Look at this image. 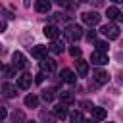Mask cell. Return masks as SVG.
Masks as SVG:
<instances>
[{
    "label": "cell",
    "mask_w": 123,
    "mask_h": 123,
    "mask_svg": "<svg viewBox=\"0 0 123 123\" xmlns=\"http://www.w3.org/2000/svg\"><path fill=\"white\" fill-rule=\"evenodd\" d=\"M35 10L40 12V13H48V12H50V0H37Z\"/></svg>",
    "instance_id": "obj_13"
},
{
    "label": "cell",
    "mask_w": 123,
    "mask_h": 123,
    "mask_svg": "<svg viewBox=\"0 0 123 123\" xmlns=\"http://www.w3.org/2000/svg\"><path fill=\"white\" fill-rule=\"evenodd\" d=\"M106 15H108V19H110V21H115V19H119V17H121V12H119L115 6H111V8H108Z\"/></svg>",
    "instance_id": "obj_16"
},
{
    "label": "cell",
    "mask_w": 123,
    "mask_h": 123,
    "mask_svg": "<svg viewBox=\"0 0 123 123\" xmlns=\"http://www.w3.org/2000/svg\"><path fill=\"white\" fill-rule=\"evenodd\" d=\"M12 60H13V65H15L17 69H23V67L27 65V60H25V56H23L21 52H13V54H12Z\"/></svg>",
    "instance_id": "obj_9"
},
{
    "label": "cell",
    "mask_w": 123,
    "mask_h": 123,
    "mask_svg": "<svg viewBox=\"0 0 123 123\" xmlns=\"http://www.w3.org/2000/svg\"><path fill=\"white\" fill-rule=\"evenodd\" d=\"M96 50L108 52V42H106V40H96Z\"/></svg>",
    "instance_id": "obj_23"
},
{
    "label": "cell",
    "mask_w": 123,
    "mask_h": 123,
    "mask_svg": "<svg viewBox=\"0 0 123 123\" xmlns=\"http://www.w3.org/2000/svg\"><path fill=\"white\" fill-rule=\"evenodd\" d=\"M111 2H115V4H121V2H123V0H111Z\"/></svg>",
    "instance_id": "obj_33"
},
{
    "label": "cell",
    "mask_w": 123,
    "mask_h": 123,
    "mask_svg": "<svg viewBox=\"0 0 123 123\" xmlns=\"http://www.w3.org/2000/svg\"><path fill=\"white\" fill-rule=\"evenodd\" d=\"M25 106H29V108H37V106H38V98H37L35 94L25 96Z\"/></svg>",
    "instance_id": "obj_20"
},
{
    "label": "cell",
    "mask_w": 123,
    "mask_h": 123,
    "mask_svg": "<svg viewBox=\"0 0 123 123\" xmlns=\"http://www.w3.org/2000/svg\"><path fill=\"white\" fill-rule=\"evenodd\" d=\"M40 71L46 73V75H54V73H56V62L50 60V58H42V62H40Z\"/></svg>",
    "instance_id": "obj_2"
},
{
    "label": "cell",
    "mask_w": 123,
    "mask_h": 123,
    "mask_svg": "<svg viewBox=\"0 0 123 123\" xmlns=\"http://www.w3.org/2000/svg\"><path fill=\"white\" fill-rule=\"evenodd\" d=\"M60 100H62V104L69 106V104L75 102V94H73L71 90H63V92H60Z\"/></svg>",
    "instance_id": "obj_12"
},
{
    "label": "cell",
    "mask_w": 123,
    "mask_h": 123,
    "mask_svg": "<svg viewBox=\"0 0 123 123\" xmlns=\"http://www.w3.org/2000/svg\"><path fill=\"white\" fill-rule=\"evenodd\" d=\"M69 54H71L73 58H79V56H81V48H77V46H71V48H69Z\"/></svg>",
    "instance_id": "obj_26"
},
{
    "label": "cell",
    "mask_w": 123,
    "mask_h": 123,
    "mask_svg": "<svg viewBox=\"0 0 123 123\" xmlns=\"http://www.w3.org/2000/svg\"><path fill=\"white\" fill-rule=\"evenodd\" d=\"M42 33H44V37H48V38H52V40H56V38L60 37V29H58L56 25H52V23H50V25H46Z\"/></svg>",
    "instance_id": "obj_8"
},
{
    "label": "cell",
    "mask_w": 123,
    "mask_h": 123,
    "mask_svg": "<svg viewBox=\"0 0 123 123\" xmlns=\"http://www.w3.org/2000/svg\"><path fill=\"white\" fill-rule=\"evenodd\" d=\"M42 79H44V73H38V75H37V79H35V81H37V83H42Z\"/></svg>",
    "instance_id": "obj_29"
},
{
    "label": "cell",
    "mask_w": 123,
    "mask_h": 123,
    "mask_svg": "<svg viewBox=\"0 0 123 123\" xmlns=\"http://www.w3.org/2000/svg\"><path fill=\"white\" fill-rule=\"evenodd\" d=\"M15 69H17L15 65H6V67H4V73H6V77H13V75H15Z\"/></svg>",
    "instance_id": "obj_22"
},
{
    "label": "cell",
    "mask_w": 123,
    "mask_h": 123,
    "mask_svg": "<svg viewBox=\"0 0 123 123\" xmlns=\"http://www.w3.org/2000/svg\"><path fill=\"white\" fill-rule=\"evenodd\" d=\"M100 31L104 33V37H108V38H111V40L119 37V27H117V25H113V23H108V25H104Z\"/></svg>",
    "instance_id": "obj_4"
},
{
    "label": "cell",
    "mask_w": 123,
    "mask_h": 123,
    "mask_svg": "<svg viewBox=\"0 0 123 123\" xmlns=\"http://www.w3.org/2000/svg\"><path fill=\"white\" fill-rule=\"evenodd\" d=\"M50 50H48V46H42V44H37V46H33L31 48V56L33 58H37V60H42V58H46V54H48Z\"/></svg>",
    "instance_id": "obj_7"
},
{
    "label": "cell",
    "mask_w": 123,
    "mask_h": 123,
    "mask_svg": "<svg viewBox=\"0 0 123 123\" xmlns=\"http://www.w3.org/2000/svg\"><path fill=\"white\" fill-rule=\"evenodd\" d=\"M96 38V31H88L86 33V40H94Z\"/></svg>",
    "instance_id": "obj_27"
},
{
    "label": "cell",
    "mask_w": 123,
    "mask_h": 123,
    "mask_svg": "<svg viewBox=\"0 0 123 123\" xmlns=\"http://www.w3.org/2000/svg\"><path fill=\"white\" fill-rule=\"evenodd\" d=\"M62 81H65V83H75V81H77V75H75L71 69H62Z\"/></svg>",
    "instance_id": "obj_15"
},
{
    "label": "cell",
    "mask_w": 123,
    "mask_h": 123,
    "mask_svg": "<svg viewBox=\"0 0 123 123\" xmlns=\"http://www.w3.org/2000/svg\"><path fill=\"white\" fill-rule=\"evenodd\" d=\"M31 83H33V79H31L29 73H23V75L17 77V86H19V88H29Z\"/></svg>",
    "instance_id": "obj_11"
},
{
    "label": "cell",
    "mask_w": 123,
    "mask_h": 123,
    "mask_svg": "<svg viewBox=\"0 0 123 123\" xmlns=\"http://www.w3.org/2000/svg\"><path fill=\"white\" fill-rule=\"evenodd\" d=\"M4 29H6V23H4V21H0V31H4Z\"/></svg>",
    "instance_id": "obj_31"
},
{
    "label": "cell",
    "mask_w": 123,
    "mask_h": 123,
    "mask_svg": "<svg viewBox=\"0 0 123 123\" xmlns=\"http://www.w3.org/2000/svg\"><path fill=\"white\" fill-rule=\"evenodd\" d=\"M90 62H92V63H96V65H106L110 60H108V54H106V52H102V50H96V52H92V56H90Z\"/></svg>",
    "instance_id": "obj_5"
},
{
    "label": "cell",
    "mask_w": 123,
    "mask_h": 123,
    "mask_svg": "<svg viewBox=\"0 0 123 123\" xmlns=\"http://www.w3.org/2000/svg\"><path fill=\"white\" fill-rule=\"evenodd\" d=\"M56 96H58V92H56L54 88H46V90L42 92V98H44V102H52Z\"/></svg>",
    "instance_id": "obj_19"
},
{
    "label": "cell",
    "mask_w": 123,
    "mask_h": 123,
    "mask_svg": "<svg viewBox=\"0 0 123 123\" xmlns=\"http://www.w3.org/2000/svg\"><path fill=\"white\" fill-rule=\"evenodd\" d=\"M54 117H56V119H65V117H67V110H65L63 106H56V108H54Z\"/></svg>",
    "instance_id": "obj_18"
},
{
    "label": "cell",
    "mask_w": 123,
    "mask_h": 123,
    "mask_svg": "<svg viewBox=\"0 0 123 123\" xmlns=\"http://www.w3.org/2000/svg\"><path fill=\"white\" fill-rule=\"evenodd\" d=\"M92 81L98 83V85H104V83L110 81V73L104 71V69H94V73H92Z\"/></svg>",
    "instance_id": "obj_6"
},
{
    "label": "cell",
    "mask_w": 123,
    "mask_h": 123,
    "mask_svg": "<svg viewBox=\"0 0 123 123\" xmlns=\"http://www.w3.org/2000/svg\"><path fill=\"white\" fill-rule=\"evenodd\" d=\"M81 19H83V23H86V25H90V27H94V25L100 23V15H98L96 12H85V13L81 15Z\"/></svg>",
    "instance_id": "obj_3"
},
{
    "label": "cell",
    "mask_w": 123,
    "mask_h": 123,
    "mask_svg": "<svg viewBox=\"0 0 123 123\" xmlns=\"http://www.w3.org/2000/svg\"><path fill=\"white\" fill-rule=\"evenodd\" d=\"M69 119L71 121H81L83 119V113L81 111H73V113H69Z\"/></svg>",
    "instance_id": "obj_25"
},
{
    "label": "cell",
    "mask_w": 123,
    "mask_h": 123,
    "mask_svg": "<svg viewBox=\"0 0 123 123\" xmlns=\"http://www.w3.org/2000/svg\"><path fill=\"white\" fill-rule=\"evenodd\" d=\"M90 111H92V117H94V119H98V121H102V119H106V117H108V111H106L104 108H96V106H92V110H90Z\"/></svg>",
    "instance_id": "obj_14"
},
{
    "label": "cell",
    "mask_w": 123,
    "mask_h": 123,
    "mask_svg": "<svg viewBox=\"0 0 123 123\" xmlns=\"http://www.w3.org/2000/svg\"><path fill=\"white\" fill-rule=\"evenodd\" d=\"M2 69H4V65H2V62H0V71H2Z\"/></svg>",
    "instance_id": "obj_34"
},
{
    "label": "cell",
    "mask_w": 123,
    "mask_h": 123,
    "mask_svg": "<svg viewBox=\"0 0 123 123\" xmlns=\"http://www.w3.org/2000/svg\"><path fill=\"white\" fill-rule=\"evenodd\" d=\"M2 92H4L8 98H12V96H15V94H17V92H15V86H13V85H10V83H4V85H2Z\"/></svg>",
    "instance_id": "obj_17"
},
{
    "label": "cell",
    "mask_w": 123,
    "mask_h": 123,
    "mask_svg": "<svg viewBox=\"0 0 123 123\" xmlns=\"http://www.w3.org/2000/svg\"><path fill=\"white\" fill-rule=\"evenodd\" d=\"M90 2H94V6H100L102 4V0H90Z\"/></svg>",
    "instance_id": "obj_32"
},
{
    "label": "cell",
    "mask_w": 123,
    "mask_h": 123,
    "mask_svg": "<svg viewBox=\"0 0 123 123\" xmlns=\"http://www.w3.org/2000/svg\"><path fill=\"white\" fill-rule=\"evenodd\" d=\"M13 119H21V121H23L25 115H23V113H13Z\"/></svg>",
    "instance_id": "obj_30"
},
{
    "label": "cell",
    "mask_w": 123,
    "mask_h": 123,
    "mask_svg": "<svg viewBox=\"0 0 123 123\" xmlns=\"http://www.w3.org/2000/svg\"><path fill=\"white\" fill-rule=\"evenodd\" d=\"M63 35H65V38L69 42H75V40H79L83 37V29H81V25H67Z\"/></svg>",
    "instance_id": "obj_1"
},
{
    "label": "cell",
    "mask_w": 123,
    "mask_h": 123,
    "mask_svg": "<svg viewBox=\"0 0 123 123\" xmlns=\"http://www.w3.org/2000/svg\"><path fill=\"white\" fill-rule=\"evenodd\" d=\"M6 115H8V111H6V108H2V106H0V119H4Z\"/></svg>",
    "instance_id": "obj_28"
},
{
    "label": "cell",
    "mask_w": 123,
    "mask_h": 123,
    "mask_svg": "<svg viewBox=\"0 0 123 123\" xmlns=\"http://www.w3.org/2000/svg\"><path fill=\"white\" fill-rule=\"evenodd\" d=\"M0 50H2V46H0Z\"/></svg>",
    "instance_id": "obj_35"
},
{
    "label": "cell",
    "mask_w": 123,
    "mask_h": 123,
    "mask_svg": "<svg viewBox=\"0 0 123 123\" xmlns=\"http://www.w3.org/2000/svg\"><path fill=\"white\" fill-rule=\"evenodd\" d=\"M56 4H58V6H62V8H75V4H73V2H69V0H56Z\"/></svg>",
    "instance_id": "obj_24"
},
{
    "label": "cell",
    "mask_w": 123,
    "mask_h": 123,
    "mask_svg": "<svg viewBox=\"0 0 123 123\" xmlns=\"http://www.w3.org/2000/svg\"><path fill=\"white\" fill-rule=\"evenodd\" d=\"M75 67H77V75H79V77H86V73H88V62L77 60V62H75Z\"/></svg>",
    "instance_id": "obj_10"
},
{
    "label": "cell",
    "mask_w": 123,
    "mask_h": 123,
    "mask_svg": "<svg viewBox=\"0 0 123 123\" xmlns=\"http://www.w3.org/2000/svg\"><path fill=\"white\" fill-rule=\"evenodd\" d=\"M48 50H50L52 54H62V52H63V46H62L60 42H52V44L48 46Z\"/></svg>",
    "instance_id": "obj_21"
}]
</instances>
